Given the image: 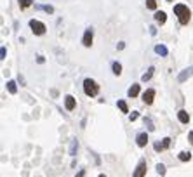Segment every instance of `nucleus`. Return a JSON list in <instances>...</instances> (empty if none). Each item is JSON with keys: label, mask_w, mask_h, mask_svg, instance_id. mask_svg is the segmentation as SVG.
<instances>
[{"label": "nucleus", "mask_w": 193, "mask_h": 177, "mask_svg": "<svg viewBox=\"0 0 193 177\" xmlns=\"http://www.w3.org/2000/svg\"><path fill=\"white\" fill-rule=\"evenodd\" d=\"M174 14L178 16L179 23H181L183 26L190 23V18H191V12H190V9L186 7L185 4H178V5H174Z\"/></svg>", "instance_id": "nucleus-1"}, {"label": "nucleus", "mask_w": 193, "mask_h": 177, "mask_svg": "<svg viewBox=\"0 0 193 177\" xmlns=\"http://www.w3.org/2000/svg\"><path fill=\"white\" fill-rule=\"evenodd\" d=\"M83 92H85V96H89V97H94L99 92V85L92 78H85L83 80Z\"/></svg>", "instance_id": "nucleus-2"}, {"label": "nucleus", "mask_w": 193, "mask_h": 177, "mask_svg": "<svg viewBox=\"0 0 193 177\" xmlns=\"http://www.w3.org/2000/svg\"><path fill=\"white\" fill-rule=\"evenodd\" d=\"M30 28L35 35H44L47 30L46 24L42 23V21H38V19H30Z\"/></svg>", "instance_id": "nucleus-3"}, {"label": "nucleus", "mask_w": 193, "mask_h": 177, "mask_svg": "<svg viewBox=\"0 0 193 177\" xmlns=\"http://www.w3.org/2000/svg\"><path fill=\"white\" fill-rule=\"evenodd\" d=\"M170 143H172V139H170V137H164L160 143L153 144V149H155V151H164V149H167V148L170 146Z\"/></svg>", "instance_id": "nucleus-4"}, {"label": "nucleus", "mask_w": 193, "mask_h": 177, "mask_svg": "<svg viewBox=\"0 0 193 177\" xmlns=\"http://www.w3.org/2000/svg\"><path fill=\"white\" fill-rule=\"evenodd\" d=\"M144 175H146V162L141 160V162L137 163L136 170H134V175L132 177H144Z\"/></svg>", "instance_id": "nucleus-5"}, {"label": "nucleus", "mask_w": 193, "mask_h": 177, "mask_svg": "<svg viewBox=\"0 0 193 177\" xmlns=\"http://www.w3.org/2000/svg\"><path fill=\"white\" fill-rule=\"evenodd\" d=\"M92 37H94V33H92V28H87V30H85V33H83V38H82L83 47H91V45H92Z\"/></svg>", "instance_id": "nucleus-6"}, {"label": "nucleus", "mask_w": 193, "mask_h": 177, "mask_svg": "<svg viewBox=\"0 0 193 177\" xmlns=\"http://www.w3.org/2000/svg\"><path fill=\"white\" fill-rule=\"evenodd\" d=\"M190 76H193V66H190V68L183 70V71L179 73V75H178V82H179V83H183V82H186V80L190 78Z\"/></svg>", "instance_id": "nucleus-7"}, {"label": "nucleus", "mask_w": 193, "mask_h": 177, "mask_svg": "<svg viewBox=\"0 0 193 177\" xmlns=\"http://www.w3.org/2000/svg\"><path fill=\"white\" fill-rule=\"evenodd\" d=\"M153 99H155V91H153V89H148V91L143 94V101H144V104H152Z\"/></svg>", "instance_id": "nucleus-8"}, {"label": "nucleus", "mask_w": 193, "mask_h": 177, "mask_svg": "<svg viewBox=\"0 0 193 177\" xmlns=\"http://www.w3.org/2000/svg\"><path fill=\"white\" fill-rule=\"evenodd\" d=\"M64 106H66V109H68V111H73V109H75V106H77L75 97H73V96H66V97H64Z\"/></svg>", "instance_id": "nucleus-9"}, {"label": "nucleus", "mask_w": 193, "mask_h": 177, "mask_svg": "<svg viewBox=\"0 0 193 177\" xmlns=\"http://www.w3.org/2000/svg\"><path fill=\"white\" fill-rule=\"evenodd\" d=\"M136 143H137V146H139V148H144V146H146V143H148V134H146V132H141V134H137Z\"/></svg>", "instance_id": "nucleus-10"}, {"label": "nucleus", "mask_w": 193, "mask_h": 177, "mask_svg": "<svg viewBox=\"0 0 193 177\" xmlns=\"http://www.w3.org/2000/svg\"><path fill=\"white\" fill-rule=\"evenodd\" d=\"M155 21H157L158 24H164V23L167 21V14H165L164 11H157V12H155Z\"/></svg>", "instance_id": "nucleus-11"}, {"label": "nucleus", "mask_w": 193, "mask_h": 177, "mask_svg": "<svg viewBox=\"0 0 193 177\" xmlns=\"http://www.w3.org/2000/svg\"><path fill=\"white\" fill-rule=\"evenodd\" d=\"M178 120L181 122V123H188V122H190V115H188L186 109H181V111L178 113Z\"/></svg>", "instance_id": "nucleus-12"}, {"label": "nucleus", "mask_w": 193, "mask_h": 177, "mask_svg": "<svg viewBox=\"0 0 193 177\" xmlns=\"http://www.w3.org/2000/svg\"><path fill=\"white\" fill-rule=\"evenodd\" d=\"M137 94H139V85H137V83H132L131 89L127 91V96H129V97H136Z\"/></svg>", "instance_id": "nucleus-13"}, {"label": "nucleus", "mask_w": 193, "mask_h": 177, "mask_svg": "<svg viewBox=\"0 0 193 177\" xmlns=\"http://www.w3.org/2000/svg\"><path fill=\"white\" fill-rule=\"evenodd\" d=\"M35 9H38V11H44V12H47V14H52V12H54V7H52V5H35Z\"/></svg>", "instance_id": "nucleus-14"}, {"label": "nucleus", "mask_w": 193, "mask_h": 177, "mask_svg": "<svg viewBox=\"0 0 193 177\" xmlns=\"http://www.w3.org/2000/svg\"><path fill=\"white\" fill-rule=\"evenodd\" d=\"M153 71H155V68H153V66H150V68H148V71L144 73L143 76H141V80H143V82H148V80L153 76Z\"/></svg>", "instance_id": "nucleus-15"}, {"label": "nucleus", "mask_w": 193, "mask_h": 177, "mask_svg": "<svg viewBox=\"0 0 193 177\" xmlns=\"http://www.w3.org/2000/svg\"><path fill=\"white\" fill-rule=\"evenodd\" d=\"M179 160H181V162H190V160H191V153H190V151H181V153H179Z\"/></svg>", "instance_id": "nucleus-16"}, {"label": "nucleus", "mask_w": 193, "mask_h": 177, "mask_svg": "<svg viewBox=\"0 0 193 177\" xmlns=\"http://www.w3.org/2000/svg\"><path fill=\"white\" fill-rule=\"evenodd\" d=\"M77 149H78V143H77V139H72V144H70V154H72V156H75Z\"/></svg>", "instance_id": "nucleus-17"}, {"label": "nucleus", "mask_w": 193, "mask_h": 177, "mask_svg": "<svg viewBox=\"0 0 193 177\" xmlns=\"http://www.w3.org/2000/svg\"><path fill=\"white\" fill-rule=\"evenodd\" d=\"M155 52L160 54V56H167V54H169V50H167L165 45H155Z\"/></svg>", "instance_id": "nucleus-18"}, {"label": "nucleus", "mask_w": 193, "mask_h": 177, "mask_svg": "<svg viewBox=\"0 0 193 177\" xmlns=\"http://www.w3.org/2000/svg\"><path fill=\"white\" fill-rule=\"evenodd\" d=\"M7 91L11 92V94H16V92H18V87H16L14 80H9V82H7Z\"/></svg>", "instance_id": "nucleus-19"}, {"label": "nucleus", "mask_w": 193, "mask_h": 177, "mask_svg": "<svg viewBox=\"0 0 193 177\" xmlns=\"http://www.w3.org/2000/svg\"><path fill=\"white\" fill-rule=\"evenodd\" d=\"M18 2H19V7H21V9H28L33 0H18Z\"/></svg>", "instance_id": "nucleus-20"}, {"label": "nucleus", "mask_w": 193, "mask_h": 177, "mask_svg": "<svg viewBox=\"0 0 193 177\" xmlns=\"http://www.w3.org/2000/svg\"><path fill=\"white\" fill-rule=\"evenodd\" d=\"M111 68H113L115 75H120V73H122V64L120 63H113V64H111Z\"/></svg>", "instance_id": "nucleus-21"}, {"label": "nucleus", "mask_w": 193, "mask_h": 177, "mask_svg": "<svg viewBox=\"0 0 193 177\" xmlns=\"http://www.w3.org/2000/svg\"><path fill=\"white\" fill-rule=\"evenodd\" d=\"M117 106L122 109V113H129V108H127V102H125V101H118Z\"/></svg>", "instance_id": "nucleus-22"}, {"label": "nucleus", "mask_w": 193, "mask_h": 177, "mask_svg": "<svg viewBox=\"0 0 193 177\" xmlns=\"http://www.w3.org/2000/svg\"><path fill=\"white\" fill-rule=\"evenodd\" d=\"M146 7L152 9V11H155L157 9V0H146Z\"/></svg>", "instance_id": "nucleus-23"}, {"label": "nucleus", "mask_w": 193, "mask_h": 177, "mask_svg": "<svg viewBox=\"0 0 193 177\" xmlns=\"http://www.w3.org/2000/svg\"><path fill=\"white\" fill-rule=\"evenodd\" d=\"M144 125H148V130H150V132L155 130V127H153V122L150 120V118H144Z\"/></svg>", "instance_id": "nucleus-24"}, {"label": "nucleus", "mask_w": 193, "mask_h": 177, "mask_svg": "<svg viewBox=\"0 0 193 177\" xmlns=\"http://www.w3.org/2000/svg\"><path fill=\"white\" fill-rule=\"evenodd\" d=\"M157 172H158L160 175H165V165H164V163H158V165H157Z\"/></svg>", "instance_id": "nucleus-25"}, {"label": "nucleus", "mask_w": 193, "mask_h": 177, "mask_svg": "<svg viewBox=\"0 0 193 177\" xmlns=\"http://www.w3.org/2000/svg\"><path fill=\"white\" fill-rule=\"evenodd\" d=\"M137 117H139V113H137V111H132V115L129 117V120H131V122H136V120H137Z\"/></svg>", "instance_id": "nucleus-26"}, {"label": "nucleus", "mask_w": 193, "mask_h": 177, "mask_svg": "<svg viewBox=\"0 0 193 177\" xmlns=\"http://www.w3.org/2000/svg\"><path fill=\"white\" fill-rule=\"evenodd\" d=\"M0 59H5V47L0 49Z\"/></svg>", "instance_id": "nucleus-27"}, {"label": "nucleus", "mask_w": 193, "mask_h": 177, "mask_svg": "<svg viewBox=\"0 0 193 177\" xmlns=\"http://www.w3.org/2000/svg\"><path fill=\"white\" fill-rule=\"evenodd\" d=\"M188 141H190V144L193 146V132H190V134H188Z\"/></svg>", "instance_id": "nucleus-28"}, {"label": "nucleus", "mask_w": 193, "mask_h": 177, "mask_svg": "<svg viewBox=\"0 0 193 177\" xmlns=\"http://www.w3.org/2000/svg\"><path fill=\"white\" fill-rule=\"evenodd\" d=\"M83 175H85V170H80V172L77 174V177H83Z\"/></svg>", "instance_id": "nucleus-29"}, {"label": "nucleus", "mask_w": 193, "mask_h": 177, "mask_svg": "<svg viewBox=\"0 0 193 177\" xmlns=\"http://www.w3.org/2000/svg\"><path fill=\"white\" fill-rule=\"evenodd\" d=\"M150 31H152V35H157V30H155V26H150Z\"/></svg>", "instance_id": "nucleus-30"}, {"label": "nucleus", "mask_w": 193, "mask_h": 177, "mask_svg": "<svg viewBox=\"0 0 193 177\" xmlns=\"http://www.w3.org/2000/svg\"><path fill=\"white\" fill-rule=\"evenodd\" d=\"M117 47H118V49H120V50H122V49H124V47H125V44H124V42H120V44H118V45H117Z\"/></svg>", "instance_id": "nucleus-31"}, {"label": "nucleus", "mask_w": 193, "mask_h": 177, "mask_svg": "<svg viewBox=\"0 0 193 177\" xmlns=\"http://www.w3.org/2000/svg\"><path fill=\"white\" fill-rule=\"evenodd\" d=\"M99 177H106V175H103V174H101V175H99Z\"/></svg>", "instance_id": "nucleus-32"}, {"label": "nucleus", "mask_w": 193, "mask_h": 177, "mask_svg": "<svg viewBox=\"0 0 193 177\" xmlns=\"http://www.w3.org/2000/svg\"><path fill=\"white\" fill-rule=\"evenodd\" d=\"M167 2H172V0H167Z\"/></svg>", "instance_id": "nucleus-33"}]
</instances>
